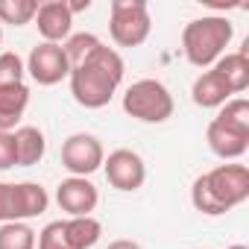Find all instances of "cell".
<instances>
[{"instance_id":"cell-25","label":"cell","mask_w":249,"mask_h":249,"mask_svg":"<svg viewBox=\"0 0 249 249\" xmlns=\"http://www.w3.org/2000/svg\"><path fill=\"white\" fill-rule=\"evenodd\" d=\"M106 249H141L135 240H126V237H120V240H111Z\"/></svg>"},{"instance_id":"cell-13","label":"cell","mask_w":249,"mask_h":249,"mask_svg":"<svg viewBox=\"0 0 249 249\" xmlns=\"http://www.w3.org/2000/svg\"><path fill=\"white\" fill-rule=\"evenodd\" d=\"M27 106H30V88L24 82L0 85V132H12L21 123Z\"/></svg>"},{"instance_id":"cell-10","label":"cell","mask_w":249,"mask_h":249,"mask_svg":"<svg viewBox=\"0 0 249 249\" xmlns=\"http://www.w3.org/2000/svg\"><path fill=\"white\" fill-rule=\"evenodd\" d=\"M56 202H59V208L68 211L71 217H91V211H94L97 202H100V194H97V188H94L88 179L71 176V179H65V182L59 185Z\"/></svg>"},{"instance_id":"cell-5","label":"cell","mask_w":249,"mask_h":249,"mask_svg":"<svg viewBox=\"0 0 249 249\" xmlns=\"http://www.w3.org/2000/svg\"><path fill=\"white\" fill-rule=\"evenodd\" d=\"M150 30H153V21H150V9L144 0H114L111 3L108 33L114 44L138 47L150 38Z\"/></svg>"},{"instance_id":"cell-7","label":"cell","mask_w":249,"mask_h":249,"mask_svg":"<svg viewBox=\"0 0 249 249\" xmlns=\"http://www.w3.org/2000/svg\"><path fill=\"white\" fill-rule=\"evenodd\" d=\"M27 73L38 85H56L65 76H71V65H68L65 47L62 44H47V41L33 47L30 59H27Z\"/></svg>"},{"instance_id":"cell-8","label":"cell","mask_w":249,"mask_h":249,"mask_svg":"<svg viewBox=\"0 0 249 249\" xmlns=\"http://www.w3.org/2000/svg\"><path fill=\"white\" fill-rule=\"evenodd\" d=\"M103 167H106L108 185L117 188V191H126V194L138 191L144 185V179H147V164H144V159L135 150H114V153H108Z\"/></svg>"},{"instance_id":"cell-2","label":"cell","mask_w":249,"mask_h":249,"mask_svg":"<svg viewBox=\"0 0 249 249\" xmlns=\"http://www.w3.org/2000/svg\"><path fill=\"white\" fill-rule=\"evenodd\" d=\"M249 196V170L246 164H220L202 173L191 188V202L199 214L217 217L246 202Z\"/></svg>"},{"instance_id":"cell-20","label":"cell","mask_w":249,"mask_h":249,"mask_svg":"<svg viewBox=\"0 0 249 249\" xmlns=\"http://www.w3.org/2000/svg\"><path fill=\"white\" fill-rule=\"evenodd\" d=\"M36 12H38L36 0H0V24L24 27L36 18Z\"/></svg>"},{"instance_id":"cell-28","label":"cell","mask_w":249,"mask_h":249,"mask_svg":"<svg viewBox=\"0 0 249 249\" xmlns=\"http://www.w3.org/2000/svg\"><path fill=\"white\" fill-rule=\"evenodd\" d=\"M226 249H246L243 243H234V246H226Z\"/></svg>"},{"instance_id":"cell-9","label":"cell","mask_w":249,"mask_h":249,"mask_svg":"<svg viewBox=\"0 0 249 249\" xmlns=\"http://www.w3.org/2000/svg\"><path fill=\"white\" fill-rule=\"evenodd\" d=\"M50 205V196L41 185L36 182H18V185H6V217L9 223H24L30 217L44 214Z\"/></svg>"},{"instance_id":"cell-17","label":"cell","mask_w":249,"mask_h":249,"mask_svg":"<svg viewBox=\"0 0 249 249\" xmlns=\"http://www.w3.org/2000/svg\"><path fill=\"white\" fill-rule=\"evenodd\" d=\"M65 226H68V237H71L73 249H91L103 234V226L94 217H71V220H65Z\"/></svg>"},{"instance_id":"cell-1","label":"cell","mask_w":249,"mask_h":249,"mask_svg":"<svg viewBox=\"0 0 249 249\" xmlns=\"http://www.w3.org/2000/svg\"><path fill=\"white\" fill-rule=\"evenodd\" d=\"M123 71H126V65H123L120 53L111 50V47H100L85 65L73 68L71 71V94L79 106L85 108H103L111 103L117 85L123 82Z\"/></svg>"},{"instance_id":"cell-24","label":"cell","mask_w":249,"mask_h":249,"mask_svg":"<svg viewBox=\"0 0 249 249\" xmlns=\"http://www.w3.org/2000/svg\"><path fill=\"white\" fill-rule=\"evenodd\" d=\"M15 164V132H0V170H9Z\"/></svg>"},{"instance_id":"cell-14","label":"cell","mask_w":249,"mask_h":249,"mask_svg":"<svg viewBox=\"0 0 249 249\" xmlns=\"http://www.w3.org/2000/svg\"><path fill=\"white\" fill-rule=\"evenodd\" d=\"M191 97L199 108H220L231 100V91L229 85L217 76V71H205L194 79V88H191Z\"/></svg>"},{"instance_id":"cell-23","label":"cell","mask_w":249,"mask_h":249,"mask_svg":"<svg viewBox=\"0 0 249 249\" xmlns=\"http://www.w3.org/2000/svg\"><path fill=\"white\" fill-rule=\"evenodd\" d=\"M24 62L18 53H0V85H18L24 82Z\"/></svg>"},{"instance_id":"cell-4","label":"cell","mask_w":249,"mask_h":249,"mask_svg":"<svg viewBox=\"0 0 249 249\" xmlns=\"http://www.w3.org/2000/svg\"><path fill=\"white\" fill-rule=\"evenodd\" d=\"M123 111L141 123H164L173 117V94L159 79H138L123 94Z\"/></svg>"},{"instance_id":"cell-19","label":"cell","mask_w":249,"mask_h":249,"mask_svg":"<svg viewBox=\"0 0 249 249\" xmlns=\"http://www.w3.org/2000/svg\"><path fill=\"white\" fill-rule=\"evenodd\" d=\"M0 249H36V231L27 223H0Z\"/></svg>"},{"instance_id":"cell-22","label":"cell","mask_w":249,"mask_h":249,"mask_svg":"<svg viewBox=\"0 0 249 249\" xmlns=\"http://www.w3.org/2000/svg\"><path fill=\"white\" fill-rule=\"evenodd\" d=\"M38 249H73L71 237H68V226L65 220H53L41 229L38 234Z\"/></svg>"},{"instance_id":"cell-15","label":"cell","mask_w":249,"mask_h":249,"mask_svg":"<svg viewBox=\"0 0 249 249\" xmlns=\"http://www.w3.org/2000/svg\"><path fill=\"white\" fill-rule=\"evenodd\" d=\"M217 76L229 85L231 94H240L249 88V56L246 53H226L214 65Z\"/></svg>"},{"instance_id":"cell-6","label":"cell","mask_w":249,"mask_h":249,"mask_svg":"<svg viewBox=\"0 0 249 249\" xmlns=\"http://www.w3.org/2000/svg\"><path fill=\"white\" fill-rule=\"evenodd\" d=\"M106 161V153H103V144L88 135V132H76L71 135L65 144H62V167L71 173V176H91L94 170H100Z\"/></svg>"},{"instance_id":"cell-26","label":"cell","mask_w":249,"mask_h":249,"mask_svg":"<svg viewBox=\"0 0 249 249\" xmlns=\"http://www.w3.org/2000/svg\"><path fill=\"white\" fill-rule=\"evenodd\" d=\"M0 223H9V217H6V182H0Z\"/></svg>"},{"instance_id":"cell-12","label":"cell","mask_w":249,"mask_h":249,"mask_svg":"<svg viewBox=\"0 0 249 249\" xmlns=\"http://www.w3.org/2000/svg\"><path fill=\"white\" fill-rule=\"evenodd\" d=\"M205 138H208L211 153L220 156L223 161H229V159H240V156L249 150V132H240V129H234V126H226V123L217 120V117L208 123Z\"/></svg>"},{"instance_id":"cell-16","label":"cell","mask_w":249,"mask_h":249,"mask_svg":"<svg viewBox=\"0 0 249 249\" xmlns=\"http://www.w3.org/2000/svg\"><path fill=\"white\" fill-rule=\"evenodd\" d=\"M44 150H47V141H44V132L36 129V126H21L15 132V159H18V167H33L44 159Z\"/></svg>"},{"instance_id":"cell-18","label":"cell","mask_w":249,"mask_h":249,"mask_svg":"<svg viewBox=\"0 0 249 249\" xmlns=\"http://www.w3.org/2000/svg\"><path fill=\"white\" fill-rule=\"evenodd\" d=\"M100 47H103V41H100L94 33H76V36H71V38L65 41V56H68L71 71L79 68V65H85Z\"/></svg>"},{"instance_id":"cell-27","label":"cell","mask_w":249,"mask_h":249,"mask_svg":"<svg viewBox=\"0 0 249 249\" xmlns=\"http://www.w3.org/2000/svg\"><path fill=\"white\" fill-rule=\"evenodd\" d=\"M91 6V0H76V3H68V9H71V15H76V12H85Z\"/></svg>"},{"instance_id":"cell-3","label":"cell","mask_w":249,"mask_h":249,"mask_svg":"<svg viewBox=\"0 0 249 249\" xmlns=\"http://www.w3.org/2000/svg\"><path fill=\"white\" fill-rule=\"evenodd\" d=\"M231 36H234V27H231L229 18H220V15L196 18V21L185 24V30H182L185 59L194 68H208V65H214L223 56V50L229 47Z\"/></svg>"},{"instance_id":"cell-21","label":"cell","mask_w":249,"mask_h":249,"mask_svg":"<svg viewBox=\"0 0 249 249\" xmlns=\"http://www.w3.org/2000/svg\"><path fill=\"white\" fill-rule=\"evenodd\" d=\"M217 120H223L226 126H234V129H240V132H249V103H246L243 97L229 100L226 106H220Z\"/></svg>"},{"instance_id":"cell-29","label":"cell","mask_w":249,"mask_h":249,"mask_svg":"<svg viewBox=\"0 0 249 249\" xmlns=\"http://www.w3.org/2000/svg\"><path fill=\"white\" fill-rule=\"evenodd\" d=\"M0 38H3V33H0Z\"/></svg>"},{"instance_id":"cell-11","label":"cell","mask_w":249,"mask_h":249,"mask_svg":"<svg viewBox=\"0 0 249 249\" xmlns=\"http://www.w3.org/2000/svg\"><path fill=\"white\" fill-rule=\"evenodd\" d=\"M36 27L47 44H59L62 38H71L73 30V15L65 0H47L36 12Z\"/></svg>"}]
</instances>
